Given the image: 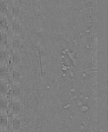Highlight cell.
Returning <instances> with one entry per match:
<instances>
[{"instance_id":"6da1fadb","label":"cell","mask_w":108,"mask_h":132,"mask_svg":"<svg viewBox=\"0 0 108 132\" xmlns=\"http://www.w3.org/2000/svg\"><path fill=\"white\" fill-rule=\"evenodd\" d=\"M20 123L19 120L15 118L13 121V128L15 130H17L20 128Z\"/></svg>"},{"instance_id":"3957f363","label":"cell","mask_w":108,"mask_h":132,"mask_svg":"<svg viewBox=\"0 0 108 132\" xmlns=\"http://www.w3.org/2000/svg\"><path fill=\"white\" fill-rule=\"evenodd\" d=\"M1 132H5V131H1Z\"/></svg>"},{"instance_id":"7a4b0ae2","label":"cell","mask_w":108,"mask_h":132,"mask_svg":"<svg viewBox=\"0 0 108 132\" xmlns=\"http://www.w3.org/2000/svg\"><path fill=\"white\" fill-rule=\"evenodd\" d=\"M6 124V117L5 115L1 116V125L2 126L5 127Z\"/></svg>"}]
</instances>
